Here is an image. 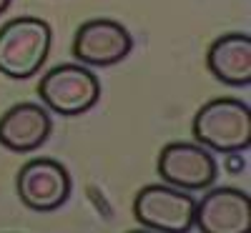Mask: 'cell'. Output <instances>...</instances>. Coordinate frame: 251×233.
Here are the masks:
<instances>
[{"instance_id": "9", "label": "cell", "mask_w": 251, "mask_h": 233, "mask_svg": "<svg viewBox=\"0 0 251 233\" xmlns=\"http://www.w3.org/2000/svg\"><path fill=\"white\" fill-rule=\"evenodd\" d=\"M53 133V120L46 105L15 103L0 116V145L13 153L38 151Z\"/></svg>"}, {"instance_id": "1", "label": "cell", "mask_w": 251, "mask_h": 233, "mask_svg": "<svg viewBox=\"0 0 251 233\" xmlns=\"http://www.w3.org/2000/svg\"><path fill=\"white\" fill-rule=\"evenodd\" d=\"M191 133L199 145L221 156L241 153L251 145V108L241 98L221 95L203 103L194 116Z\"/></svg>"}, {"instance_id": "10", "label": "cell", "mask_w": 251, "mask_h": 233, "mask_svg": "<svg viewBox=\"0 0 251 233\" xmlns=\"http://www.w3.org/2000/svg\"><path fill=\"white\" fill-rule=\"evenodd\" d=\"M206 66L224 86L246 88L251 83V38L249 33H226L206 53Z\"/></svg>"}, {"instance_id": "5", "label": "cell", "mask_w": 251, "mask_h": 233, "mask_svg": "<svg viewBox=\"0 0 251 233\" xmlns=\"http://www.w3.org/2000/svg\"><path fill=\"white\" fill-rule=\"evenodd\" d=\"M156 173L161 183L181 190H206L219 178V163L208 148L199 143L174 140L166 143L156 161Z\"/></svg>"}, {"instance_id": "2", "label": "cell", "mask_w": 251, "mask_h": 233, "mask_svg": "<svg viewBox=\"0 0 251 233\" xmlns=\"http://www.w3.org/2000/svg\"><path fill=\"white\" fill-rule=\"evenodd\" d=\"M53 30L43 18L20 15L0 25V73L13 80H28L46 66Z\"/></svg>"}, {"instance_id": "11", "label": "cell", "mask_w": 251, "mask_h": 233, "mask_svg": "<svg viewBox=\"0 0 251 233\" xmlns=\"http://www.w3.org/2000/svg\"><path fill=\"white\" fill-rule=\"evenodd\" d=\"M8 5H10V0H0V15L8 10Z\"/></svg>"}, {"instance_id": "6", "label": "cell", "mask_w": 251, "mask_h": 233, "mask_svg": "<svg viewBox=\"0 0 251 233\" xmlns=\"http://www.w3.org/2000/svg\"><path fill=\"white\" fill-rule=\"evenodd\" d=\"M18 198L28 210L50 213L71 198L73 181L68 168L55 158H33L15 176Z\"/></svg>"}, {"instance_id": "8", "label": "cell", "mask_w": 251, "mask_h": 233, "mask_svg": "<svg viewBox=\"0 0 251 233\" xmlns=\"http://www.w3.org/2000/svg\"><path fill=\"white\" fill-rule=\"evenodd\" d=\"M194 228L201 233H251V198L246 190L221 186L196 201Z\"/></svg>"}, {"instance_id": "4", "label": "cell", "mask_w": 251, "mask_h": 233, "mask_svg": "<svg viewBox=\"0 0 251 233\" xmlns=\"http://www.w3.org/2000/svg\"><path fill=\"white\" fill-rule=\"evenodd\" d=\"M196 198L191 190H181L169 183L143 186L133 198L136 221L153 233H188L194 228Z\"/></svg>"}, {"instance_id": "7", "label": "cell", "mask_w": 251, "mask_h": 233, "mask_svg": "<svg viewBox=\"0 0 251 233\" xmlns=\"http://www.w3.org/2000/svg\"><path fill=\"white\" fill-rule=\"evenodd\" d=\"M73 58L88 68H111L133 50V38L111 18H93L80 23L73 35Z\"/></svg>"}, {"instance_id": "3", "label": "cell", "mask_w": 251, "mask_h": 233, "mask_svg": "<svg viewBox=\"0 0 251 233\" xmlns=\"http://www.w3.org/2000/svg\"><path fill=\"white\" fill-rule=\"evenodd\" d=\"M40 103L58 116H83L100 100L98 75L80 63H60L38 83Z\"/></svg>"}]
</instances>
